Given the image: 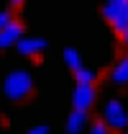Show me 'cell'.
<instances>
[{"instance_id":"obj_2","label":"cell","mask_w":128,"mask_h":134,"mask_svg":"<svg viewBox=\"0 0 128 134\" xmlns=\"http://www.w3.org/2000/svg\"><path fill=\"white\" fill-rule=\"evenodd\" d=\"M103 18L110 23V29L118 36L128 29V0H110L103 5Z\"/></svg>"},{"instance_id":"obj_1","label":"cell","mask_w":128,"mask_h":134,"mask_svg":"<svg viewBox=\"0 0 128 134\" xmlns=\"http://www.w3.org/2000/svg\"><path fill=\"white\" fill-rule=\"evenodd\" d=\"M3 93H5V98L13 100V103L28 100L33 96V77H31V72H26V70H13V72H8L5 80H3Z\"/></svg>"},{"instance_id":"obj_15","label":"cell","mask_w":128,"mask_h":134,"mask_svg":"<svg viewBox=\"0 0 128 134\" xmlns=\"http://www.w3.org/2000/svg\"><path fill=\"white\" fill-rule=\"evenodd\" d=\"M23 3H26V0H10V5H13V8H21Z\"/></svg>"},{"instance_id":"obj_13","label":"cell","mask_w":128,"mask_h":134,"mask_svg":"<svg viewBox=\"0 0 128 134\" xmlns=\"http://www.w3.org/2000/svg\"><path fill=\"white\" fill-rule=\"evenodd\" d=\"M28 134H49V126H46V124H39V126L28 129Z\"/></svg>"},{"instance_id":"obj_17","label":"cell","mask_w":128,"mask_h":134,"mask_svg":"<svg viewBox=\"0 0 128 134\" xmlns=\"http://www.w3.org/2000/svg\"><path fill=\"white\" fill-rule=\"evenodd\" d=\"M105 3H110V0H105Z\"/></svg>"},{"instance_id":"obj_9","label":"cell","mask_w":128,"mask_h":134,"mask_svg":"<svg viewBox=\"0 0 128 134\" xmlns=\"http://www.w3.org/2000/svg\"><path fill=\"white\" fill-rule=\"evenodd\" d=\"M64 65L69 67V70H72V72H77V70H82V54L77 49H72V47H67V49H64Z\"/></svg>"},{"instance_id":"obj_10","label":"cell","mask_w":128,"mask_h":134,"mask_svg":"<svg viewBox=\"0 0 128 134\" xmlns=\"http://www.w3.org/2000/svg\"><path fill=\"white\" fill-rule=\"evenodd\" d=\"M72 75H74V83L77 85H95V80H97V75L92 70H87V67H82V70L72 72Z\"/></svg>"},{"instance_id":"obj_5","label":"cell","mask_w":128,"mask_h":134,"mask_svg":"<svg viewBox=\"0 0 128 134\" xmlns=\"http://www.w3.org/2000/svg\"><path fill=\"white\" fill-rule=\"evenodd\" d=\"M16 49H18L21 57H31V59H36V57H41L44 49H46V39H41V36H23V39L18 41Z\"/></svg>"},{"instance_id":"obj_16","label":"cell","mask_w":128,"mask_h":134,"mask_svg":"<svg viewBox=\"0 0 128 134\" xmlns=\"http://www.w3.org/2000/svg\"><path fill=\"white\" fill-rule=\"evenodd\" d=\"M123 134H128V129H126V132H123Z\"/></svg>"},{"instance_id":"obj_14","label":"cell","mask_w":128,"mask_h":134,"mask_svg":"<svg viewBox=\"0 0 128 134\" xmlns=\"http://www.w3.org/2000/svg\"><path fill=\"white\" fill-rule=\"evenodd\" d=\"M120 41H123V47H126V49H128V29H126V31H123V34H120Z\"/></svg>"},{"instance_id":"obj_8","label":"cell","mask_w":128,"mask_h":134,"mask_svg":"<svg viewBox=\"0 0 128 134\" xmlns=\"http://www.w3.org/2000/svg\"><path fill=\"white\" fill-rule=\"evenodd\" d=\"M110 80L113 83H118V85H123V83H128V54H123L115 65H113V70H110Z\"/></svg>"},{"instance_id":"obj_6","label":"cell","mask_w":128,"mask_h":134,"mask_svg":"<svg viewBox=\"0 0 128 134\" xmlns=\"http://www.w3.org/2000/svg\"><path fill=\"white\" fill-rule=\"evenodd\" d=\"M23 39V23L21 21H13L10 26H5L0 31V49H8V47H18V41Z\"/></svg>"},{"instance_id":"obj_11","label":"cell","mask_w":128,"mask_h":134,"mask_svg":"<svg viewBox=\"0 0 128 134\" xmlns=\"http://www.w3.org/2000/svg\"><path fill=\"white\" fill-rule=\"evenodd\" d=\"M90 134H110V129H108V124H105L103 119H97L95 124L90 126Z\"/></svg>"},{"instance_id":"obj_3","label":"cell","mask_w":128,"mask_h":134,"mask_svg":"<svg viewBox=\"0 0 128 134\" xmlns=\"http://www.w3.org/2000/svg\"><path fill=\"white\" fill-rule=\"evenodd\" d=\"M103 121L108 124V129L110 132H126L128 129V111L126 106L120 103L118 98H110L105 103V108H103Z\"/></svg>"},{"instance_id":"obj_12","label":"cell","mask_w":128,"mask_h":134,"mask_svg":"<svg viewBox=\"0 0 128 134\" xmlns=\"http://www.w3.org/2000/svg\"><path fill=\"white\" fill-rule=\"evenodd\" d=\"M13 21H16V18H13V13H10V10H0V31H3L5 26H10Z\"/></svg>"},{"instance_id":"obj_4","label":"cell","mask_w":128,"mask_h":134,"mask_svg":"<svg viewBox=\"0 0 128 134\" xmlns=\"http://www.w3.org/2000/svg\"><path fill=\"white\" fill-rule=\"evenodd\" d=\"M97 100V88L95 85H74V90H72V106H74V111H90L92 106H95Z\"/></svg>"},{"instance_id":"obj_7","label":"cell","mask_w":128,"mask_h":134,"mask_svg":"<svg viewBox=\"0 0 128 134\" xmlns=\"http://www.w3.org/2000/svg\"><path fill=\"white\" fill-rule=\"evenodd\" d=\"M85 126H87V114L72 108V114L67 116V134H82Z\"/></svg>"}]
</instances>
